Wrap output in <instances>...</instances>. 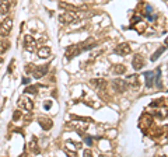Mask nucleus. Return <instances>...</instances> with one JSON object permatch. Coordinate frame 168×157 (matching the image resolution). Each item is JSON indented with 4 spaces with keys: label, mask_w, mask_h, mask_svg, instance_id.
Returning a JSON list of instances; mask_svg holds the SVG:
<instances>
[{
    "label": "nucleus",
    "mask_w": 168,
    "mask_h": 157,
    "mask_svg": "<svg viewBox=\"0 0 168 157\" xmlns=\"http://www.w3.org/2000/svg\"><path fill=\"white\" fill-rule=\"evenodd\" d=\"M86 142L88 143V145H91V143H92V139H91V137H86Z\"/></svg>",
    "instance_id": "c85d7f7f"
},
{
    "label": "nucleus",
    "mask_w": 168,
    "mask_h": 157,
    "mask_svg": "<svg viewBox=\"0 0 168 157\" xmlns=\"http://www.w3.org/2000/svg\"><path fill=\"white\" fill-rule=\"evenodd\" d=\"M154 76H156V73H153V72H147L146 73V80H147V87L150 88V87H153V84H154Z\"/></svg>",
    "instance_id": "a211bd4d"
},
{
    "label": "nucleus",
    "mask_w": 168,
    "mask_h": 157,
    "mask_svg": "<svg viewBox=\"0 0 168 157\" xmlns=\"http://www.w3.org/2000/svg\"><path fill=\"white\" fill-rule=\"evenodd\" d=\"M10 0H0V14L6 16L10 11Z\"/></svg>",
    "instance_id": "f8f14e48"
},
{
    "label": "nucleus",
    "mask_w": 168,
    "mask_h": 157,
    "mask_svg": "<svg viewBox=\"0 0 168 157\" xmlns=\"http://www.w3.org/2000/svg\"><path fill=\"white\" fill-rule=\"evenodd\" d=\"M164 44H165V46H167V48H168V36H167V38H165V41H164Z\"/></svg>",
    "instance_id": "c756f323"
},
{
    "label": "nucleus",
    "mask_w": 168,
    "mask_h": 157,
    "mask_svg": "<svg viewBox=\"0 0 168 157\" xmlns=\"http://www.w3.org/2000/svg\"><path fill=\"white\" fill-rule=\"evenodd\" d=\"M83 52V48H81V44H77V45H73V46H69L66 50V58L67 59H72L74 56L80 55Z\"/></svg>",
    "instance_id": "39448f33"
},
{
    "label": "nucleus",
    "mask_w": 168,
    "mask_h": 157,
    "mask_svg": "<svg viewBox=\"0 0 168 157\" xmlns=\"http://www.w3.org/2000/svg\"><path fill=\"white\" fill-rule=\"evenodd\" d=\"M38 122H39V125L42 126V129H45V131L50 129V128H52V125H53L52 119H49V118H39Z\"/></svg>",
    "instance_id": "4468645a"
},
{
    "label": "nucleus",
    "mask_w": 168,
    "mask_h": 157,
    "mask_svg": "<svg viewBox=\"0 0 168 157\" xmlns=\"http://www.w3.org/2000/svg\"><path fill=\"white\" fill-rule=\"evenodd\" d=\"M112 70H114L115 74H125L126 73V66H123V64H115V66L112 67Z\"/></svg>",
    "instance_id": "aec40b11"
},
{
    "label": "nucleus",
    "mask_w": 168,
    "mask_h": 157,
    "mask_svg": "<svg viewBox=\"0 0 168 157\" xmlns=\"http://www.w3.org/2000/svg\"><path fill=\"white\" fill-rule=\"evenodd\" d=\"M165 48H167V46H165V45H164V46H160L158 49H157L156 52L153 53V56H151V60H153V62H154V60H157V59L160 58V55H161V53L165 50Z\"/></svg>",
    "instance_id": "412c9836"
},
{
    "label": "nucleus",
    "mask_w": 168,
    "mask_h": 157,
    "mask_svg": "<svg viewBox=\"0 0 168 157\" xmlns=\"http://www.w3.org/2000/svg\"><path fill=\"white\" fill-rule=\"evenodd\" d=\"M144 58L142 55H134L133 56V60H132V66H133L134 70H140L143 66H144Z\"/></svg>",
    "instance_id": "1a4fd4ad"
},
{
    "label": "nucleus",
    "mask_w": 168,
    "mask_h": 157,
    "mask_svg": "<svg viewBox=\"0 0 168 157\" xmlns=\"http://www.w3.org/2000/svg\"><path fill=\"white\" fill-rule=\"evenodd\" d=\"M36 88H38L36 86H30V87H27V88H25V94H28V93H31V94H36Z\"/></svg>",
    "instance_id": "b1692460"
},
{
    "label": "nucleus",
    "mask_w": 168,
    "mask_h": 157,
    "mask_svg": "<svg viewBox=\"0 0 168 157\" xmlns=\"http://www.w3.org/2000/svg\"><path fill=\"white\" fill-rule=\"evenodd\" d=\"M83 154H84V156H87V157L91 156V150H90V149H86V150L83 151Z\"/></svg>",
    "instance_id": "cd10ccee"
},
{
    "label": "nucleus",
    "mask_w": 168,
    "mask_h": 157,
    "mask_svg": "<svg viewBox=\"0 0 168 157\" xmlns=\"http://www.w3.org/2000/svg\"><path fill=\"white\" fill-rule=\"evenodd\" d=\"M126 81L129 83L130 87H139L140 86V77L137 74H130L128 78H126Z\"/></svg>",
    "instance_id": "ddd939ff"
},
{
    "label": "nucleus",
    "mask_w": 168,
    "mask_h": 157,
    "mask_svg": "<svg viewBox=\"0 0 168 157\" xmlns=\"http://www.w3.org/2000/svg\"><path fill=\"white\" fill-rule=\"evenodd\" d=\"M31 149H32V151H34V153H38V149H36V139H35V137H34V139H32V142H31Z\"/></svg>",
    "instance_id": "393cba45"
},
{
    "label": "nucleus",
    "mask_w": 168,
    "mask_h": 157,
    "mask_svg": "<svg viewBox=\"0 0 168 157\" xmlns=\"http://www.w3.org/2000/svg\"><path fill=\"white\" fill-rule=\"evenodd\" d=\"M158 105H165L164 98H158L157 101H154V102H151V104H150V107H158Z\"/></svg>",
    "instance_id": "5701e85b"
},
{
    "label": "nucleus",
    "mask_w": 168,
    "mask_h": 157,
    "mask_svg": "<svg viewBox=\"0 0 168 157\" xmlns=\"http://www.w3.org/2000/svg\"><path fill=\"white\" fill-rule=\"evenodd\" d=\"M13 30V20L11 18H4L2 22H0V34L4 36H7L8 34Z\"/></svg>",
    "instance_id": "f03ea898"
},
{
    "label": "nucleus",
    "mask_w": 168,
    "mask_h": 157,
    "mask_svg": "<svg viewBox=\"0 0 168 157\" xmlns=\"http://www.w3.org/2000/svg\"><path fill=\"white\" fill-rule=\"evenodd\" d=\"M35 45H36V42H35V39H34V36L32 35H24V46H25V49L27 50H30V52H32L34 49H35Z\"/></svg>",
    "instance_id": "0eeeda50"
},
{
    "label": "nucleus",
    "mask_w": 168,
    "mask_h": 157,
    "mask_svg": "<svg viewBox=\"0 0 168 157\" xmlns=\"http://www.w3.org/2000/svg\"><path fill=\"white\" fill-rule=\"evenodd\" d=\"M59 7L63 8V10H66V11H78V10H81L80 7H76V6H72V4H69V3H64V2L59 3Z\"/></svg>",
    "instance_id": "2eb2a0df"
},
{
    "label": "nucleus",
    "mask_w": 168,
    "mask_h": 157,
    "mask_svg": "<svg viewBox=\"0 0 168 157\" xmlns=\"http://www.w3.org/2000/svg\"><path fill=\"white\" fill-rule=\"evenodd\" d=\"M151 123H153V118H151L148 114H144L142 118H140L139 126L143 129V131H146V129H147V126H151Z\"/></svg>",
    "instance_id": "9d476101"
},
{
    "label": "nucleus",
    "mask_w": 168,
    "mask_h": 157,
    "mask_svg": "<svg viewBox=\"0 0 168 157\" xmlns=\"http://www.w3.org/2000/svg\"><path fill=\"white\" fill-rule=\"evenodd\" d=\"M10 49V42L7 39H0V53H6V50Z\"/></svg>",
    "instance_id": "6ab92c4d"
},
{
    "label": "nucleus",
    "mask_w": 168,
    "mask_h": 157,
    "mask_svg": "<svg viewBox=\"0 0 168 157\" xmlns=\"http://www.w3.org/2000/svg\"><path fill=\"white\" fill-rule=\"evenodd\" d=\"M17 105H18L20 108L25 109V111H32V108H34L32 100H30V98H27V97H20Z\"/></svg>",
    "instance_id": "20e7f679"
},
{
    "label": "nucleus",
    "mask_w": 168,
    "mask_h": 157,
    "mask_svg": "<svg viewBox=\"0 0 168 157\" xmlns=\"http://www.w3.org/2000/svg\"><path fill=\"white\" fill-rule=\"evenodd\" d=\"M132 27L134 28V30L137 31V32H144L146 31V27H147V24H146L144 21H142V20H140V21H137V22H134V24H132Z\"/></svg>",
    "instance_id": "dca6fc26"
},
{
    "label": "nucleus",
    "mask_w": 168,
    "mask_h": 157,
    "mask_svg": "<svg viewBox=\"0 0 168 157\" xmlns=\"http://www.w3.org/2000/svg\"><path fill=\"white\" fill-rule=\"evenodd\" d=\"M36 55H38V58H41V59H46L52 55V50H50L49 46H41L38 50H36Z\"/></svg>",
    "instance_id": "9b49d317"
},
{
    "label": "nucleus",
    "mask_w": 168,
    "mask_h": 157,
    "mask_svg": "<svg viewBox=\"0 0 168 157\" xmlns=\"http://www.w3.org/2000/svg\"><path fill=\"white\" fill-rule=\"evenodd\" d=\"M0 55H2V53H0ZM2 62H3V58H2V56H0V63H2Z\"/></svg>",
    "instance_id": "7c9ffc66"
},
{
    "label": "nucleus",
    "mask_w": 168,
    "mask_h": 157,
    "mask_svg": "<svg viewBox=\"0 0 168 157\" xmlns=\"http://www.w3.org/2000/svg\"><path fill=\"white\" fill-rule=\"evenodd\" d=\"M115 52L118 53V55L120 56H126L129 55V53L132 52V48L129 44H126V42H122V44H119L116 48H115Z\"/></svg>",
    "instance_id": "423d86ee"
},
{
    "label": "nucleus",
    "mask_w": 168,
    "mask_h": 157,
    "mask_svg": "<svg viewBox=\"0 0 168 157\" xmlns=\"http://www.w3.org/2000/svg\"><path fill=\"white\" fill-rule=\"evenodd\" d=\"M34 69H35L34 64H27V66H25V72H27V73H32Z\"/></svg>",
    "instance_id": "bb28decb"
},
{
    "label": "nucleus",
    "mask_w": 168,
    "mask_h": 157,
    "mask_svg": "<svg viewBox=\"0 0 168 157\" xmlns=\"http://www.w3.org/2000/svg\"><path fill=\"white\" fill-rule=\"evenodd\" d=\"M20 118H21V111H16V112H14V115H13V119L14 121H18Z\"/></svg>",
    "instance_id": "a878e982"
},
{
    "label": "nucleus",
    "mask_w": 168,
    "mask_h": 157,
    "mask_svg": "<svg viewBox=\"0 0 168 157\" xmlns=\"http://www.w3.org/2000/svg\"><path fill=\"white\" fill-rule=\"evenodd\" d=\"M90 84L94 88H102L105 86V80L104 78H92V80H90Z\"/></svg>",
    "instance_id": "f3484780"
},
{
    "label": "nucleus",
    "mask_w": 168,
    "mask_h": 157,
    "mask_svg": "<svg viewBox=\"0 0 168 157\" xmlns=\"http://www.w3.org/2000/svg\"><path fill=\"white\" fill-rule=\"evenodd\" d=\"M156 117H158V118H165L168 115V111L167 109H158V111H154L153 112Z\"/></svg>",
    "instance_id": "4be33fe9"
},
{
    "label": "nucleus",
    "mask_w": 168,
    "mask_h": 157,
    "mask_svg": "<svg viewBox=\"0 0 168 157\" xmlns=\"http://www.w3.org/2000/svg\"><path fill=\"white\" fill-rule=\"evenodd\" d=\"M78 11H66V13L60 14V16H59V21H60L62 24H70V22L78 21L81 17H84V14L78 13Z\"/></svg>",
    "instance_id": "f257e3e1"
},
{
    "label": "nucleus",
    "mask_w": 168,
    "mask_h": 157,
    "mask_svg": "<svg viewBox=\"0 0 168 157\" xmlns=\"http://www.w3.org/2000/svg\"><path fill=\"white\" fill-rule=\"evenodd\" d=\"M112 87H114L118 93H125V91H128V88L130 86H129V83L126 80H122V78H115V80L112 81Z\"/></svg>",
    "instance_id": "7ed1b4c3"
},
{
    "label": "nucleus",
    "mask_w": 168,
    "mask_h": 157,
    "mask_svg": "<svg viewBox=\"0 0 168 157\" xmlns=\"http://www.w3.org/2000/svg\"><path fill=\"white\" fill-rule=\"evenodd\" d=\"M49 64H44V66H39V67H35V69L32 70V76L35 78H42L45 74L48 73V69H49Z\"/></svg>",
    "instance_id": "6e6552de"
}]
</instances>
